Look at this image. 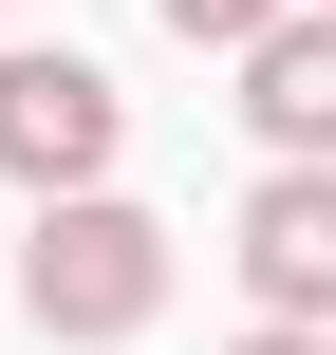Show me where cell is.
I'll list each match as a JSON object with an SVG mask.
<instances>
[{
	"label": "cell",
	"instance_id": "6da1fadb",
	"mask_svg": "<svg viewBox=\"0 0 336 355\" xmlns=\"http://www.w3.org/2000/svg\"><path fill=\"white\" fill-rule=\"evenodd\" d=\"M19 318L56 355H112V337H150L168 318V225L94 168V187H37V225H19Z\"/></svg>",
	"mask_w": 336,
	"mask_h": 355
},
{
	"label": "cell",
	"instance_id": "7a4b0ae2",
	"mask_svg": "<svg viewBox=\"0 0 336 355\" xmlns=\"http://www.w3.org/2000/svg\"><path fill=\"white\" fill-rule=\"evenodd\" d=\"M112 150H131V94H112L75 37H19V56H0V187L37 206V187H94Z\"/></svg>",
	"mask_w": 336,
	"mask_h": 355
},
{
	"label": "cell",
	"instance_id": "3957f363",
	"mask_svg": "<svg viewBox=\"0 0 336 355\" xmlns=\"http://www.w3.org/2000/svg\"><path fill=\"white\" fill-rule=\"evenodd\" d=\"M224 262H243V300H262V318H336V150H262V187H243Z\"/></svg>",
	"mask_w": 336,
	"mask_h": 355
},
{
	"label": "cell",
	"instance_id": "277c9868",
	"mask_svg": "<svg viewBox=\"0 0 336 355\" xmlns=\"http://www.w3.org/2000/svg\"><path fill=\"white\" fill-rule=\"evenodd\" d=\"M243 131L262 150H336V0H281L243 37Z\"/></svg>",
	"mask_w": 336,
	"mask_h": 355
},
{
	"label": "cell",
	"instance_id": "5b68a950",
	"mask_svg": "<svg viewBox=\"0 0 336 355\" xmlns=\"http://www.w3.org/2000/svg\"><path fill=\"white\" fill-rule=\"evenodd\" d=\"M150 19H168V37H187V56H243V37H262V19H281V0H150Z\"/></svg>",
	"mask_w": 336,
	"mask_h": 355
},
{
	"label": "cell",
	"instance_id": "8992f818",
	"mask_svg": "<svg viewBox=\"0 0 336 355\" xmlns=\"http://www.w3.org/2000/svg\"><path fill=\"white\" fill-rule=\"evenodd\" d=\"M224 355H336V318H243Z\"/></svg>",
	"mask_w": 336,
	"mask_h": 355
},
{
	"label": "cell",
	"instance_id": "52a82bcc",
	"mask_svg": "<svg viewBox=\"0 0 336 355\" xmlns=\"http://www.w3.org/2000/svg\"><path fill=\"white\" fill-rule=\"evenodd\" d=\"M0 19H19V0H0Z\"/></svg>",
	"mask_w": 336,
	"mask_h": 355
}]
</instances>
